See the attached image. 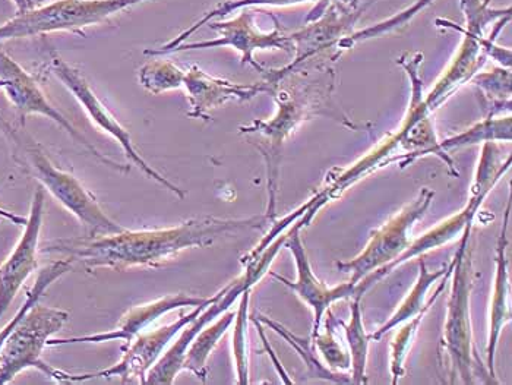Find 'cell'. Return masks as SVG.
<instances>
[{
	"label": "cell",
	"mask_w": 512,
	"mask_h": 385,
	"mask_svg": "<svg viewBox=\"0 0 512 385\" xmlns=\"http://www.w3.org/2000/svg\"><path fill=\"white\" fill-rule=\"evenodd\" d=\"M270 223L265 214L249 219H217L205 216L179 226L153 230H122L112 235L68 239L44 246L43 252H58L68 260L81 261L87 270L113 268L128 270L134 267L157 268L191 248L213 245L221 236L261 230Z\"/></svg>",
	"instance_id": "6da1fadb"
},
{
	"label": "cell",
	"mask_w": 512,
	"mask_h": 385,
	"mask_svg": "<svg viewBox=\"0 0 512 385\" xmlns=\"http://www.w3.org/2000/svg\"><path fill=\"white\" fill-rule=\"evenodd\" d=\"M277 72L286 74L292 72L295 77V85L283 87L277 84L271 91V96L276 100L277 113L270 121H254L251 125L240 126V134H258L267 140V147L261 148L262 156L267 163L268 176V207L265 216L270 223L277 220V192L278 176H280L281 148L284 141L308 119L314 116L324 115L325 97H331L334 88V72L316 85V82L297 81L296 71H284L278 68Z\"/></svg>",
	"instance_id": "7a4b0ae2"
},
{
	"label": "cell",
	"mask_w": 512,
	"mask_h": 385,
	"mask_svg": "<svg viewBox=\"0 0 512 385\" xmlns=\"http://www.w3.org/2000/svg\"><path fill=\"white\" fill-rule=\"evenodd\" d=\"M473 224H469L461 235L460 245L454 257V279L448 299L447 320L439 345V366L445 368L450 378L448 383L474 384V369L482 364V359L474 349L472 312L470 296L473 289V261L470 251V236Z\"/></svg>",
	"instance_id": "3957f363"
},
{
	"label": "cell",
	"mask_w": 512,
	"mask_h": 385,
	"mask_svg": "<svg viewBox=\"0 0 512 385\" xmlns=\"http://www.w3.org/2000/svg\"><path fill=\"white\" fill-rule=\"evenodd\" d=\"M0 128L14 142L20 153L21 163L28 167L31 175L53 198L91 230L90 236L112 235L125 230V227L113 222L104 213L97 198L74 175L63 172L53 164L39 142L25 132L24 126L15 128L0 115Z\"/></svg>",
	"instance_id": "277c9868"
},
{
	"label": "cell",
	"mask_w": 512,
	"mask_h": 385,
	"mask_svg": "<svg viewBox=\"0 0 512 385\" xmlns=\"http://www.w3.org/2000/svg\"><path fill=\"white\" fill-rule=\"evenodd\" d=\"M510 167L511 154H507V157H505L501 148H499L498 142H483L482 156H480L472 186V198H470L466 207L450 219L439 223L434 229L426 232L422 238L416 239L400 257L395 258L390 264L384 265L379 270L372 271L371 274L363 277L359 283H356L355 296L365 295L375 283L388 276L398 265L407 263L414 257H420V255L439 248V246L450 244L455 238L463 235L466 227L473 224L474 217H476L477 210H479L483 200L488 197L489 192L495 188L496 183L510 170Z\"/></svg>",
	"instance_id": "5b68a950"
},
{
	"label": "cell",
	"mask_w": 512,
	"mask_h": 385,
	"mask_svg": "<svg viewBox=\"0 0 512 385\" xmlns=\"http://www.w3.org/2000/svg\"><path fill=\"white\" fill-rule=\"evenodd\" d=\"M68 320L69 314L63 309L50 308L37 302L0 349V385L11 384L25 369H37L58 383H69L71 374L43 361L47 342L62 330Z\"/></svg>",
	"instance_id": "8992f818"
},
{
	"label": "cell",
	"mask_w": 512,
	"mask_h": 385,
	"mask_svg": "<svg viewBox=\"0 0 512 385\" xmlns=\"http://www.w3.org/2000/svg\"><path fill=\"white\" fill-rule=\"evenodd\" d=\"M287 236H289V232L281 233L267 246L265 251H262L254 260L246 263L245 273L223 287L216 301L208 305L191 324L183 328L182 334L176 340L175 345L170 347L166 353H163L157 364L148 372L147 384L170 385L175 383L176 377L182 371L186 349L191 345L195 336L205 325L211 324V321L216 320L223 312L229 311L246 289H252L270 271L271 264H273L274 258L277 257L278 251L283 248Z\"/></svg>",
	"instance_id": "52a82bcc"
},
{
	"label": "cell",
	"mask_w": 512,
	"mask_h": 385,
	"mask_svg": "<svg viewBox=\"0 0 512 385\" xmlns=\"http://www.w3.org/2000/svg\"><path fill=\"white\" fill-rule=\"evenodd\" d=\"M145 0H56L0 25V43L56 31H81Z\"/></svg>",
	"instance_id": "ba28073f"
},
{
	"label": "cell",
	"mask_w": 512,
	"mask_h": 385,
	"mask_svg": "<svg viewBox=\"0 0 512 385\" xmlns=\"http://www.w3.org/2000/svg\"><path fill=\"white\" fill-rule=\"evenodd\" d=\"M434 198L435 192L432 189L423 188L412 204L371 233L368 245L356 258L344 263L338 261L335 264L338 270L350 274V283L356 284L372 271L379 270L400 257L412 244L414 224L425 216Z\"/></svg>",
	"instance_id": "9c48e42d"
},
{
	"label": "cell",
	"mask_w": 512,
	"mask_h": 385,
	"mask_svg": "<svg viewBox=\"0 0 512 385\" xmlns=\"http://www.w3.org/2000/svg\"><path fill=\"white\" fill-rule=\"evenodd\" d=\"M0 90L5 91L9 102L15 107L21 119V126H25V119L30 115H41L50 121L58 123L60 128L65 129L78 144H81L88 153L93 154L97 160L120 173H129L131 166H123L115 160L109 159L100 153L81 132L72 125L62 113L49 102L44 96L43 90L37 81L18 65L5 50L0 47Z\"/></svg>",
	"instance_id": "30bf717a"
},
{
	"label": "cell",
	"mask_w": 512,
	"mask_h": 385,
	"mask_svg": "<svg viewBox=\"0 0 512 385\" xmlns=\"http://www.w3.org/2000/svg\"><path fill=\"white\" fill-rule=\"evenodd\" d=\"M220 293H216V298L213 301L195 306L194 311L182 315L179 320L173 321L172 324L161 325V327L154 328V330H145L139 333L134 340L122 347V358L112 368L93 372V374L69 375V383H82V381L94 380V378L110 380V378L118 377L122 384L147 385L148 372L163 356L164 349L169 346V343L178 336L186 325L191 324L208 305L213 304Z\"/></svg>",
	"instance_id": "8fae6325"
},
{
	"label": "cell",
	"mask_w": 512,
	"mask_h": 385,
	"mask_svg": "<svg viewBox=\"0 0 512 385\" xmlns=\"http://www.w3.org/2000/svg\"><path fill=\"white\" fill-rule=\"evenodd\" d=\"M50 68H52V72L58 77V80L62 82V84L74 94L75 99L82 104L85 112L93 119V122L96 123L100 129H103L104 132H107L110 137L115 138V140L119 142L129 162L134 163L148 179H153L158 185L169 189V191L173 192L180 200L186 197V192L183 191V189H180L175 183L170 182L169 179L164 178L161 173H158L156 169H153L150 164L142 159L141 154H139L137 148L134 147V142H132L131 134H129L128 129H126L125 126L110 113V110L101 103L99 97L94 93L93 88L90 87V84L82 77L81 72H79L77 68L69 65V63H66L56 55L52 56Z\"/></svg>",
	"instance_id": "7c38bea8"
},
{
	"label": "cell",
	"mask_w": 512,
	"mask_h": 385,
	"mask_svg": "<svg viewBox=\"0 0 512 385\" xmlns=\"http://www.w3.org/2000/svg\"><path fill=\"white\" fill-rule=\"evenodd\" d=\"M360 14L362 9H356L352 3L318 0V5L306 20V27L295 34H290L296 56L295 61L283 66V69H295L312 61L314 56L324 50L331 47L337 49L338 41L352 34L350 31Z\"/></svg>",
	"instance_id": "4fadbf2b"
},
{
	"label": "cell",
	"mask_w": 512,
	"mask_h": 385,
	"mask_svg": "<svg viewBox=\"0 0 512 385\" xmlns=\"http://www.w3.org/2000/svg\"><path fill=\"white\" fill-rule=\"evenodd\" d=\"M255 12L243 8L236 18L229 21L208 22L211 30L217 31L218 37L214 40L197 41V43L179 44L172 53L183 50L216 49V47H233L242 53V65L254 66L259 74H264V66L259 65L254 59L256 50L277 49L287 53H293V44L289 36L281 33L276 21V28L271 33H262L254 24Z\"/></svg>",
	"instance_id": "5bb4252c"
},
{
	"label": "cell",
	"mask_w": 512,
	"mask_h": 385,
	"mask_svg": "<svg viewBox=\"0 0 512 385\" xmlns=\"http://www.w3.org/2000/svg\"><path fill=\"white\" fill-rule=\"evenodd\" d=\"M44 201H46L44 189L40 186L34 192L30 214H28L20 241L11 255L6 258L5 263L0 265V320L17 298L21 287L39 267L37 254H39L40 233L43 229Z\"/></svg>",
	"instance_id": "9a60e30c"
},
{
	"label": "cell",
	"mask_w": 512,
	"mask_h": 385,
	"mask_svg": "<svg viewBox=\"0 0 512 385\" xmlns=\"http://www.w3.org/2000/svg\"><path fill=\"white\" fill-rule=\"evenodd\" d=\"M300 224H293L289 227V236L284 242V248L292 252L295 258L297 268L296 282H290L286 277L278 276L273 271H268L271 277L277 279L278 282L283 283L284 286L289 287L290 290L296 293L309 308L314 312V325H312V336L319 333L322 318L327 314L331 305L343 299L353 298L355 296L356 284L347 282L340 284V286L328 287L327 284L321 282L312 271L311 263H309L308 254H306L305 245H303L302 238H300Z\"/></svg>",
	"instance_id": "2e32d148"
},
{
	"label": "cell",
	"mask_w": 512,
	"mask_h": 385,
	"mask_svg": "<svg viewBox=\"0 0 512 385\" xmlns=\"http://www.w3.org/2000/svg\"><path fill=\"white\" fill-rule=\"evenodd\" d=\"M214 298L216 295L211 298H198V296L185 295V293L163 296L156 301L129 309L120 318L115 330L91 334V336L71 337V339H50L47 342V347L78 345V343H106L115 342V340H123L126 345L134 340L139 333L148 330L163 315L179 308H195V306L208 304Z\"/></svg>",
	"instance_id": "e0dca14e"
},
{
	"label": "cell",
	"mask_w": 512,
	"mask_h": 385,
	"mask_svg": "<svg viewBox=\"0 0 512 385\" xmlns=\"http://www.w3.org/2000/svg\"><path fill=\"white\" fill-rule=\"evenodd\" d=\"M183 87L186 88L191 104L189 118L202 121H210V113L226 103L251 102L259 94H270V85L265 81L256 84H236L223 78L211 77L197 65L191 66V69L185 72Z\"/></svg>",
	"instance_id": "ac0fdd59"
},
{
	"label": "cell",
	"mask_w": 512,
	"mask_h": 385,
	"mask_svg": "<svg viewBox=\"0 0 512 385\" xmlns=\"http://www.w3.org/2000/svg\"><path fill=\"white\" fill-rule=\"evenodd\" d=\"M511 200L505 208L504 222H502L501 233H499L498 244H496L495 257V284H493V295L491 302V320H489V339L486 347V369L493 383L499 384L495 374L496 347H498L499 336L505 325L510 323V273H508V224H510Z\"/></svg>",
	"instance_id": "d6986e66"
},
{
	"label": "cell",
	"mask_w": 512,
	"mask_h": 385,
	"mask_svg": "<svg viewBox=\"0 0 512 385\" xmlns=\"http://www.w3.org/2000/svg\"><path fill=\"white\" fill-rule=\"evenodd\" d=\"M512 140V118L508 116L486 115V118L472 128L466 129L461 134L454 135L448 140L438 142L432 156H438L439 159L447 163L448 169L454 176H458L457 170H454V162L448 157V154L455 148L469 147V145L480 144V142H511Z\"/></svg>",
	"instance_id": "ffe728a7"
},
{
	"label": "cell",
	"mask_w": 512,
	"mask_h": 385,
	"mask_svg": "<svg viewBox=\"0 0 512 385\" xmlns=\"http://www.w3.org/2000/svg\"><path fill=\"white\" fill-rule=\"evenodd\" d=\"M236 311H226L220 315L214 324L205 325L192 340L191 345L186 349L185 358L182 362V371H189L198 377L202 383L207 381V362L213 350L216 349L221 337L227 333L230 325L235 321Z\"/></svg>",
	"instance_id": "44dd1931"
},
{
	"label": "cell",
	"mask_w": 512,
	"mask_h": 385,
	"mask_svg": "<svg viewBox=\"0 0 512 385\" xmlns=\"http://www.w3.org/2000/svg\"><path fill=\"white\" fill-rule=\"evenodd\" d=\"M448 268H450V264L444 265V267L439 268V270L429 271L426 268V263L423 258L419 260V276H417L416 283H414L413 289L410 290L407 298L404 299L403 304L398 306L397 311L390 320L387 321L384 325H382L379 330H376L375 333L369 334L371 340H381L388 331L393 330V328L398 327V325L406 323V321L412 320L413 317H416L423 308H425V298L426 293H428L429 287L432 286L435 282H438L439 279L447 274Z\"/></svg>",
	"instance_id": "7402d4cb"
},
{
	"label": "cell",
	"mask_w": 512,
	"mask_h": 385,
	"mask_svg": "<svg viewBox=\"0 0 512 385\" xmlns=\"http://www.w3.org/2000/svg\"><path fill=\"white\" fill-rule=\"evenodd\" d=\"M303 2H312V0H226V2L220 3L217 8L211 9L208 14H205L201 20L195 22L191 28L183 31L182 34H179L175 40L169 41V43L164 44L160 49H148L145 50V55L147 56H163L169 55L172 53L176 47L182 43L183 40L191 37L195 31H198L199 28L204 27L205 24L211 22L213 20H218V18L227 17V15L232 14V12L239 11V9L243 8H252V6H292L299 5V3ZM340 2L344 3H352V5H356V3L360 2H375V0H340Z\"/></svg>",
	"instance_id": "603a6c76"
},
{
	"label": "cell",
	"mask_w": 512,
	"mask_h": 385,
	"mask_svg": "<svg viewBox=\"0 0 512 385\" xmlns=\"http://www.w3.org/2000/svg\"><path fill=\"white\" fill-rule=\"evenodd\" d=\"M455 261H451L450 270L445 274V280H442L441 284H439L438 289L434 293L431 299H429L428 304H426L425 308L413 317L412 320L406 321L403 323V327L398 331L397 336L394 337V342L391 343V374H393V384H397L400 378L404 377L406 374V368H404V364H406L407 355L410 353V349L413 346L414 337L417 334V328H419L420 323H422L425 315L428 314L429 309L432 308L438 301L439 296L444 292L445 286H447L448 277L453 274Z\"/></svg>",
	"instance_id": "cb8c5ba5"
},
{
	"label": "cell",
	"mask_w": 512,
	"mask_h": 385,
	"mask_svg": "<svg viewBox=\"0 0 512 385\" xmlns=\"http://www.w3.org/2000/svg\"><path fill=\"white\" fill-rule=\"evenodd\" d=\"M470 81L483 96L486 115L498 116L511 112V68L501 66L489 72H477Z\"/></svg>",
	"instance_id": "d4e9b609"
},
{
	"label": "cell",
	"mask_w": 512,
	"mask_h": 385,
	"mask_svg": "<svg viewBox=\"0 0 512 385\" xmlns=\"http://www.w3.org/2000/svg\"><path fill=\"white\" fill-rule=\"evenodd\" d=\"M362 296H355L352 304V318L349 324L343 321H337L338 325H343L346 331L347 343L350 347V358H352V384H368L366 378V365H368V352L371 337L366 334L365 325L362 321V309H360Z\"/></svg>",
	"instance_id": "484cf974"
},
{
	"label": "cell",
	"mask_w": 512,
	"mask_h": 385,
	"mask_svg": "<svg viewBox=\"0 0 512 385\" xmlns=\"http://www.w3.org/2000/svg\"><path fill=\"white\" fill-rule=\"evenodd\" d=\"M72 265H74V263L68 260V258H65V260L55 261V263L47 265L43 270H40L36 282H34L33 287L27 292V298H25L24 304L18 309L15 317L0 330V349H2L3 343L8 339L9 334L14 331V328L17 327L22 318L25 317V314L40 301L41 296L52 286V283H55L63 274L69 273V271L72 270Z\"/></svg>",
	"instance_id": "4316f807"
},
{
	"label": "cell",
	"mask_w": 512,
	"mask_h": 385,
	"mask_svg": "<svg viewBox=\"0 0 512 385\" xmlns=\"http://www.w3.org/2000/svg\"><path fill=\"white\" fill-rule=\"evenodd\" d=\"M255 318L262 325H267L271 330L280 334L283 339L287 340L289 345L295 347L302 361L308 365V372L311 378H319V380L331 381V383L337 384H352V377L347 378L346 375L337 374V372L331 371V369L319 364L318 359L315 358L314 350L309 345V340L300 339V337L290 333L286 327L278 324L277 321L271 320V318L265 317V315H255Z\"/></svg>",
	"instance_id": "83f0119b"
},
{
	"label": "cell",
	"mask_w": 512,
	"mask_h": 385,
	"mask_svg": "<svg viewBox=\"0 0 512 385\" xmlns=\"http://www.w3.org/2000/svg\"><path fill=\"white\" fill-rule=\"evenodd\" d=\"M434 2L435 0H417L412 6L404 9V11L398 12L394 17L378 22V24L372 25V27L356 31V33L350 34L349 37H344L343 40L338 41V52L352 49V47H355L357 43H362V41L378 39V37L384 36V34L393 33V31L406 27L420 12L425 11V9Z\"/></svg>",
	"instance_id": "f1b7e54d"
},
{
	"label": "cell",
	"mask_w": 512,
	"mask_h": 385,
	"mask_svg": "<svg viewBox=\"0 0 512 385\" xmlns=\"http://www.w3.org/2000/svg\"><path fill=\"white\" fill-rule=\"evenodd\" d=\"M185 72L175 63L167 61H150L139 69L138 80L145 91L158 96L167 91L179 90L183 87Z\"/></svg>",
	"instance_id": "f546056e"
},
{
	"label": "cell",
	"mask_w": 512,
	"mask_h": 385,
	"mask_svg": "<svg viewBox=\"0 0 512 385\" xmlns=\"http://www.w3.org/2000/svg\"><path fill=\"white\" fill-rule=\"evenodd\" d=\"M251 290L246 289L240 296L239 309L236 311L235 333H233V356H235L237 384L248 385L249 353H248V309L251 301Z\"/></svg>",
	"instance_id": "4dcf8cb0"
},
{
	"label": "cell",
	"mask_w": 512,
	"mask_h": 385,
	"mask_svg": "<svg viewBox=\"0 0 512 385\" xmlns=\"http://www.w3.org/2000/svg\"><path fill=\"white\" fill-rule=\"evenodd\" d=\"M334 321L333 312L328 309L327 323H325L327 331L324 334L316 333L315 336H312V342L318 347L319 353L324 356L331 371H347L352 366V358H350V353L346 352L335 339Z\"/></svg>",
	"instance_id": "1f68e13d"
},
{
	"label": "cell",
	"mask_w": 512,
	"mask_h": 385,
	"mask_svg": "<svg viewBox=\"0 0 512 385\" xmlns=\"http://www.w3.org/2000/svg\"><path fill=\"white\" fill-rule=\"evenodd\" d=\"M251 320L254 321L256 328H258L259 336H261L262 343H264V346H265V350H267L268 355H270L271 359H273L274 366H276L278 374H280V377L283 378L284 383L293 384V381L290 380L289 375H287V372L284 371L283 366H281L280 361H278L277 356L274 355L273 347L270 346V343H268L267 337H265L264 327H262V324L259 323V321L256 320L255 317H252Z\"/></svg>",
	"instance_id": "d6a6232c"
},
{
	"label": "cell",
	"mask_w": 512,
	"mask_h": 385,
	"mask_svg": "<svg viewBox=\"0 0 512 385\" xmlns=\"http://www.w3.org/2000/svg\"><path fill=\"white\" fill-rule=\"evenodd\" d=\"M0 219L8 220V222L18 224V226H25V223H27V217L18 216V214L11 213V211L2 207H0Z\"/></svg>",
	"instance_id": "836d02e7"
},
{
	"label": "cell",
	"mask_w": 512,
	"mask_h": 385,
	"mask_svg": "<svg viewBox=\"0 0 512 385\" xmlns=\"http://www.w3.org/2000/svg\"><path fill=\"white\" fill-rule=\"evenodd\" d=\"M15 5H17L18 14L21 12L30 11L33 9V0H14Z\"/></svg>",
	"instance_id": "e575fe53"
}]
</instances>
